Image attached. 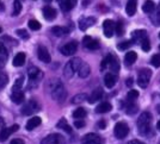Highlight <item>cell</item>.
<instances>
[{"mask_svg":"<svg viewBox=\"0 0 160 144\" xmlns=\"http://www.w3.org/2000/svg\"><path fill=\"white\" fill-rule=\"evenodd\" d=\"M29 28H30L32 31H37L41 29V24L38 23L37 20H29Z\"/></svg>","mask_w":160,"mask_h":144,"instance_id":"36","label":"cell"},{"mask_svg":"<svg viewBox=\"0 0 160 144\" xmlns=\"http://www.w3.org/2000/svg\"><path fill=\"white\" fill-rule=\"evenodd\" d=\"M105 121L104 120H100V121H98V124H97V126H98L99 129H105Z\"/></svg>","mask_w":160,"mask_h":144,"instance_id":"50","label":"cell"},{"mask_svg":"<svg viewBox=\"0 0 160 144\" xmlns=\"http://www.w3.org/2000/svg\"><path fill=\"white\" fill-rule=\"evenodd\" d=\"M111 108H112V106H111L110 103H102V104H99L98 106L96 107V112L97 113H107Z\"/></svg>","mask_w":160,"mask_h":144,"instance_id":"27","label":"cell"},{"mask_svg":"<svg viewBox=\"0 0 160 144\" xmlns=\"http://www.w3.org/2000/svg\"><path fill=\"white\" fill-rule=\"evenodd\" d=\"M57 1L63 11H71L76 4V0H57Z\"/></svg>","mask_w":160,"mask_h":144,"instance_id":"18","label":"cell"},{"mask_svg":"<svg viewBox=\"0 0 160 144\" xmlns=\"http://www.w3.org/2000/svg\"><path fill=\"white\" fill-rule=\"evenodd\" d=\"M116 81H117V77L112 73H109L104 77V84H105V86H107V88H112L115 85H116Z\"/></svg>","mask_w":160,"mask_h":144,"instance_id":"22","label":"cell"},{"mask_svg":"<svg viewBox=\"0 0 160 144\" xmlns=\"http://www.w3.org/2000/svg\"><path fill=\"white\" fill-rule=\"evenodd\" d=\"M85 116H86V110L83 108V107L76 108L75 111L73 112V117H74L75 119H83Z\"/></svg>","mask_w":160,"mask_h":144,"instance_id":"32","label":"cell"},{"mask_svg":"<svg viewBox=\"0 0 160 144\" xmlns=\"http://www.w3.org/2000/svg\"><path fill=\"white\" fill-rule=\"evenodd\" d=\"M87 99H89V97H87L86 93H79V94H76L72 98V104H80V103H83Z\"/></svg>","mask_w":160,"mask_h":144,"instance_id":"29","label":"cell"},{"mask_svg":"<svg viewBox=\"0 0 160 144\" xmlns=\"http://www.w3.org/2000/svg\"><path fill=\"white\" fill-rule=\"evenodd\" d=\"M16 33H17L19 37L25 38V39H26V38H29V35H28V32H26L25 30H23V29H19V30H17V32H16Z\"/></svg>","mask_w":160,"mask_h":144,"instance_id":"43","label":"cell"},{"mask_svg":"<svg viewBox=\"0 0 160 144\" xmlns=\"http://www.w3.org/2000/svg\"><path fill=\"white\" fill-rule=\"evenodd\" d=\"M22 11V4L19 0H15L13 1V15H18Z\"/></svg>","mask_w":160,"mask_h":144,"instance_id":"35","label":"cell"},{"mask_svg":"<svg viewBox=\"0 0 160 144\" xmlns=\"http://www.w3.org/2000/svg\"><path fill=\"white\" fill-rule=\"evenodd\" d=\"M159 49H160V46H159Z\"/></svg>","mask_w":160,"mask_h":144,"instance_id":"57","label":"cell"},{"mask_svg":"<svg viewBox=\"0 0 160 144\" xmlns=\"http://www.w3.org/2000/svg\"><path fill=\"white\" fill-rule=\"evenodd\" d=\"M41 144H66V139L60 133H52L43 138Z\"/></svg>","mask_w":160,"mask_h":144,"instance_id":"6","label":"cell"},{"mask_svg":"<svg viewBox=\"0 0 160 144\" xmlns=\"http://www.w3.org/2000/svg\"><path fill=\"white\" fill-rule=\"evenodd\" d=\"M81 63H83V61L80 60L79 57H74V59H72L71 61H68L66 63L65 68H63V75H65V77L66 79L73 77V75L75 74V72L79 70Z\"/></svg>","mask_w":160,"mask_h":144,"instance_id":"2","label":"cell"},{"mask_svg":"<svg viewBox=\"0 0 160 144\" xmlns=\"http://www.w3.org/2000/svg\"><path fill=\"white\" fill-rule=\"evenodd\" d=\"M44 1H46V2H50V1H52V0H44Z\"/></svg>","mask_w":160,"mask_h":144,"instance_id":"54","label":"cell"},{"mask_svg":"<svg viewBox=\"0 0 160 144\" xmlns=\"http://www.w3.org/2000/svg\"><path fill=\"white\" fill-rule=\"evenodd\" d=\"M151 62H152V64L155 67V68H159V67H160V55H159V54L153 55Z\"/></svg>","mask_w":160,"mask_h":144,"instance_id":"38","label":"cell"},{"mask_svg":"<svg viewBox=\"0 0 160 144\" xmlns=\"http://www.w3.org/2000/svg\"><path fill=\"white\" fill-rule=\"evenodd\" d=\"M102 139L97 133H87L83 137V144H100Z\"/></svg>","mask_w":160,"mask_h":144,"instance_id":"13","label":"cell"},{"mask_svg":"<svg viewBox=\"0 0 160 144\" xmlns=\"http://www.w3.org/2000/svg\"><path fill=\"white\" fill-rule=\"evenodd\" d=\"M11 144H25L24 143L23 139H19V138H16V139H13L12 142H11Z\"/></svg>","mask_w":160,"mask_h":144,"instance_id":"49","label":"cell"},{"mask_svg":"<svg viewBox=\"0 0 160 144\" xmlns=\"http://www.w3.org/2000/svg\"><path fill=\"white\" fill-rule=\"evenodd\" d=\"M107 66L110 67L111 72H114L115 74H117L118 70H120V63H118L117 59L115 56H112V55H107Z\"/></svg>","mask_w":160,"mask_h":144,"instance_id":"14","label":"cell"},{"mask_svg":"<svg viewBox=\"0 0 160 144\" xmlns=\"http://www.w3.org/2000/svg\"><path fill=\"white\" fill-rule=\"evenodd\" d=\"M137 112V106L136 105H130V106H128V108H127V113L128 114H134Z\"/></svg>","mask_w":160,"mask_h":144,"instance_id":"44","label":"cell"},{"mask_svg":"<svg viewBox=\"0 0 160 144\" xmlns=\"http://www.w3.org/2000/svg\"><path fill=\"white\" fill-rule=\"evenodd\" d=\"M107 57H105L104 60L102 61V64H100V69H102V70H104V69L107 68Z\"/></svg>","mask_w":160,"mask_h":144,"instance_id":"48","label":"cell"},{"mask_svg":"<svg viewBox=\"0 0 160 144\" xmlns=\"http://www.w3.org/2000/svg\"><path fill=\"white\" fill-rule=\"evenodd\" d=\"M43 15H44V18L47 20H53L56 17V11L52 6H46L43 8Z\"/></svg>","mask_w":160,"mask_h":144,"instance_id":"20","label":"cell"},{"mask_svg":"<svg viewBox=\"0 0 160 144\" xmlns=\"http://www.w3.org/2000/svg\"><path fill=\"white\" fill-rule=\"evenodd\" d=\"M7 85V76L2 73H0V89L4 88Z\"/></svg>","mask_w":160,"mask_h":144,"instance_id":"40","label":"cell"},{"mask_svg":"<svg viewBox=\"0 0 160 144\" xmlns=\"http://www.w3.org/2000/svg\"><path fill=\"white\" fill-rule=\"evenodd\" d=\"M57 128H61V129H63L66 132H68V133L72 132V129H71V126L67 124V120H66L65 118H62L61 120L57 123Z\"/></svg>","mask_w":160,"mask_h":144,"instance_id":"33","label":"cell"},{"mask_svg":"<svg viewBox=\"0 0 160 144\" xmlns=\"http://www.w3.org/2000/svg\"><path fill=\"white\" fill-rule=\"evenodd\" d=\"M6 59H7V55H0V68H2L5 66Z\"/></svg>","mask_w":160,"mask_h":144,"instance_id":"46","label":"cell"},{"mask_svg":"<svg viewBox=\"0 0 160 144\" xmlns=\"http://www.w3.org/2000/svg\"><path fill=\"white\" fill-rule=\"evenodd\" d=\"M137 97H139V92L135 91V89H131L127 94V98L129 99V100H135V99H137Z\"/></svg>","mask_w":160,"mask_h":144,"instance_id":"41","label":"cell"},{"mask_svg":"<svg viewBox=\"0 0 160 144\" xmlns=\"http://www.w3.org/2000/svg\"><path fill=\"white\" fill-rule=\"evenodd\" d=\"M151 76H152V72L151 69L144 68L139 72V76H137V85L141 87V88H146L148 84H149V80H151Z\"/></svg>","mask_w":160,"mask_h":144,"instance_id":"4","label":"cell"},{"mask_svg":"<svg viewBox=\"0 0 160 144\" xmlns=\"http://www.w3.org/2000/svg\"><path fill=\"white\" fill-rule=\"evenodd\" d=\"M23 82H24V76H19V77L16 80L12 89H13V91H19V89L23 87Z\"/></svg>","mask_w":160,"mask_h":144,"instance_id":"34","label":"cell"},{"mask_svg":"<svg viewBox=\"0 0 160 144\" xmlns=\"http://www.w3.org/2000/svg\"><path fill=\"white\" fill-rule=\"evenodd\" d=\"M159 38H160V32H159Z\"/></svg>","mask_w":160,"mask_h":144,"instance_id":"56","label":"cell"},{"mask_svg":"<svg viewBox=\"0 0 160 144\" xmlns=\"http://www.w3.org/2000/svg\"><path fill=\"white\" fill-rule=\"evenodd\" d=\"M76 49H78V43L76 42H69V43H66L61 48V53L65 56H71V55H73L75 53Z\"/></svg>","mask_w":160,"mask_h":144,"instance_id":"12","label":"cell"},{"mask_svg":"<svg viewBox=\"0 0 160 144\" xmlns=\"http://www.w3.org/2000/svg\"><path fill=\"white\" fill-rule=\"evenodd\" d=\"M131 44H133V41H126V42L120 43V44L117 46V49H120V50H126V49H128Z\"/></svg>","mask_w":160,"mask_h":144,"instance_id":"39","label":"cell"},{"mask_svg":"<svg viewBox=\"0 0 160 144\" xmlns=\"http://www.w3.org/2000/svg\"><path fill=\"white\" fill-rule=\"evenodd\" d=\"M47 87H48V91H49L50 97L55 101H57V103H62L66 99V97H67V92L65 89V86L57 79L50 80L48 82V85H47Z\"/></svg>","mask_w":160,"mask_h":144,"instance_id":"1","label":"cell"},{"mask_svg":"<svg viewBox=\"0 0 160 144\" xmlns=\"http://www.w3.org/2000/svg\"><path fill=\"white\" fill-rule=\"evenodd\" d=\"M127 144H145V143H142V142H140V141H137V139H133V141L128 142Z\"/></svg>","mask_w":160,"mask_h":144,"instance_id":"52","label":"cell"},{"mask_svg":"<svg viewBox=\"0 0 160 144\" xmlns=\"http://www.w3.org/2000/svg\"><path fill=\"white\" fill-rule=\"evenodd\" d=\"M94 23H96V18H93V17L83 18V19L79 20V28H80V30L85 31L86 29H89L90 26H92Z\"/></svg>","mask_w":160,"mask_h":144,"instance_id":"16","label":"cell"},{"mask_svg":"<svg viewBox=\"0 0 160 144\" xmlns=\"http://www.w3.org/2000/svg\"><path fill=\"white\" fill-rule=\"evenodd\" d=\"M137 59V55L135 51H129V53L126 54V56H124V62H126V64L127 66H131Z\"/></svg>","mask_w":160,"mask_h":144,"instance_id":"28","label":"cell"},{"mask_svg":"<svg viewBox=\"0 0 160 144\" xmlns=\"http://www.w3.org/2000/svg\"><path fill=\"white\" fill-rule=\"evenodd\" d=\"M28 75H29V81H30V85L32 82H35V84L37 85L39 82V80L43 77V73L37 68V67H30V68L28 69Z\"/></svg>","mask_w":160,"mask_h":144,"instance_id":"8","label":"cell"},{"mask_svg":"<svg viewBox=\"0 0 160 144\" xmlns=\"http://www.w3.org/2000/svg\"><path fill=\"white\" fill-rule=\"evenodd\" d=\"M136 5H137V1L136 0H128L127 2V6H126V12L128 15H134L135 12H136Z\"/></svg>","mask_w":160,"mask_h":144,"instance_id":"21","label":"cell"},{"mask_svg":"<svg viewBox=\"0 0 160 144\" xmlns=\"http://www.w3.org/2000/svg\"><path fill=\"white\" fill-rule=\"evenodd\" d=\"M37 56L38 59L42 61V62H44V63H49L50 61H52V57H50V54L49 51L47 50L46 46H39L37 49Z\"/></svg>","mask_w":160,"mask_h":144,"instance_id":"11","label":"cell"},{"mask_svg":"<svg viewBox=\"0 0 160 144\" xmlns=\"http://www.w3.org/2000/svg\"><path fill=\"white\" fill-rule=\"evenodd\" d=\"M74 126L78 128V129H80V128H84L85 126V121L83 119H80V120H75L74 121Z\"/></svg>","mask_w":160,"mask_h":144,"instance_id":"45","label":"cell"},{"mask_svg":"<svg viewBox=\"0 0 160 144\" xmlns=\"http://www.w3.org/2000/svg\"><path fill=\"white\" fill-rule=\"evenodd\" d=\"M18 129H19V125H17V124L12 125L11 128H4V129H1V131H0V142H5L8 138V136L11 133L16 132V131H18Z\"/></svg>","mask_w":160,"mask_h":144,"instance_id":"10","label":"cell"},{"mask_svg":"<svg viewBox=\"0 0 160 144\" xmlns=\"http://www.w3.org/2000/svg\"><path fill=\"white\" fill-rule=\"evenodd\" d=\"M90 73H91V68H90V66H89L87 63L83 62V63H81V66H80V68H79V70H78L79 76H80V77H83V79H85V77H87V76L90 75Z\"/></svg>","mask_w":160,"mask_h":144,"instance_id":"24","label":"cell"},{"mask_svg":"<svg viewBox=\"0 0 160 144\" xmlns=\"http://www.w3.org/2000/svg\"><path fill=\"white\" fill-rule=\"evenodd\" d=\"M0 55H7V50H6V48L2 46L1 43H0Z\"/></svg>","mask_w":160,"mask_h":144,"instance_id":"47","label":"cell"},{"mask_svg":"<svg viewBox=\"0 0 160 144\" xmlns=\"http://www.w3.org/2000/svg\"><path fill=\"white\" fill-rule=\"evenodd\" d=\"M114 133L118 139H122V138L128 136V133H129V128H128V125H127L126 123H117V124L115 125Z\"/></svg>","mask_w":160,"mask_h":144,"instance_id":"7","label":"cell"},{"mask_svg":"<svg viewBox=\"0 0 160 144\" xmlns=\"http://www.w3.org/2000/svg\"><path fill=\"white\" fill-rule=\"evenodd\" d=\"M157 129H158L160 131V120L158 121V124H157Z\"/></svg>","mask_w":160,"mask_h":144,"instance_id":"53","label":"cell"},{"mask_svg":"<svg viewBox=\"0 0 160 144\" xmlns=\"http://www.w3.org/2000/svg\"><path fill=\"white\" fill-rule=\"evenodd\" d=\"M41 123H42V119L39 118V117H32L31 119H29V121L26 123V130H34L35 128H37L41 125Z\"/></svg>","mask_w":160,"mask_h":144,"instance_id":"23","label":"cell"},{"mask_svg":"<svg viewBox=\"0 0 160 144\" xmlns=\"http://www.w3.org/2000/svg\"><path fill=\"white\" fill-rule=\"evenodd\" d=\"M115 31H116V33H117L118 36L123 35V24L121 23V22H118V23L116 24V29H115Z\"/></svg>","mask_w":160,"mask_h":144,"instance_id":"42","label":"cell"},{"mask_svg":"<svg viewBox=\"0 0 160 144\" xmlns=\"http://www.w3.org/2000/svg\"><path fill=\"white\" fill-rule=\"evenodd\" d=\"M1 31H2V29H1V28H0V33H1Z\"/></svg>","mask_w":160,"mask_h":144,"instance_id":"55","label":"cell"},{"mask_svg":"<svg viewBox=\"0 0 160 144\" xmlns=\"http://www.w3.org/2000/svg\"><path fill=\"white\" fill-rule=\"evenodd\" d=\"M146 38V31L145 30H136L134 31L133 35V41H139L140 43Z\"/></svg>","mask_w":160,"mask_h":144,"instance_id":"30","label":"cell"},{"mask_svg":"<svg viewBox=\"0 0 160 144\" xmlns=\"http://www.w3.org/2000/svg\"><path fill=\"white\" fill-rule=\"evenodd\" d=\"M11 100L15 103V104H23L24 103V93L19 91H15L11 94Z\"/></svg>","mask_w":160,"mask_h":144,"instance_id":"25","label":"cell"},{"mask_svg":"<svg viewBox=\"0 0 160 144\" xmlns=\"http://www.w3.org/2000/svg\"><path fill=\"white\" fill-rule=\"evenodd\" d=\"M141 48H142L144 51H149L151 50V43H149V39L147 37L141 42Z\"/></svg>","mask_w":160,"mask_h":144,"instance_id":"37","label":"cell"},{"mask_svg":"<svg viewBox=\"0 0 160 144\" xmlns=\"http://www.w3.org/2000/svg\"><path fill=\"white\" fill-rule=\"evenodd\" d=\"M83 43H84V46H86L87 49H90V50H96V49L99 48L98 41H97V39H93V38L90 37V36H85Z\"/></svg>","mask_w":160,"mask_h":144,"instance_id":"15","label":"cell"},{"mask_svg":"<svg viewBox=\"0 0 160 144\" xmlns=\"http://www.w3.org/2000/svg\"><path fill=\"white\" fill-rule=\"evenodd\" d=\"M154 7H155V4L153 2L152 0H147L145 4H144V6H142V10H144V12H146V13H151V12H153Z\"/></svg>","mask_w":160,"mask_h":144,"instance_id":"31","label":"cell"},{"mask_svg":"<svg viewBox=\"0 0 160 144\" xmlns=\"http://www.w3.org/2000/svg\"><path fill=\"white\" fill-rule=\"evenodd\" d=\"M13 66L15 67H22L25 63V54L24 53H18L13 59Z\"/></svg>","mask_w":160,"mask_h":144,"instance_id":"26","label":"cell"},{"mask_svg":"<svg viewBox=\"0 0 160 144\" xmlns=\"http://www.w3.org/2000/svg\"><path fill=\"white\" fill-rule=\"evenodd\" d=\"M50 31L56 37H61V36H66L68 33L69 29L68 28H63V26H54V28H52Z\"/></svg>","mask_w":160,"mask_h":144,"instance_id":"19","label":"cell"},{"mask_svg":"<svg viewBox=\"0 0 160 144\" xmlns=\"http://www.w3.org/2000/svg\"><path fill=\"white\" fill-rule=\"evenodd\" d=\"M151 121H152V114L149 112H144L141 113L139 120H137V129L141 135H147L148 131H149V125H151Z\"/></svg>","mask_w":160,"mask_h":144,"instance_id":"3","label":"cell"},{"mask_svg":"<svg viewBox=\"0 0 160 144\" xmlns=\"http://www.w3.org/2000/svg\"><path fill=\"white\" fill-rule=\"evenodd\" d=\"M39 110H41V106L38 105L37 101L34 100V99H31V100H29V101L23 106V108H22V113H23L24 116H31L32 113L38 112Z\"/></svg>","mask_w":160,"mask_h":144,"instance_id":"5","label":"cell"},{"mask_svg":"<svg viewBox=\"0 0 160 144\" xmlns=\"http://www.w3.org/2000/svg\"><path fill=\"white\" fill-rule=\"evenodd\" d=\"M133 81H134V80H133V77H129V79H127V82H126V84H127L128 87H130V86H133V84H134Z\"/></svg>","mask_w":160,"mask_h":144,"instance_id":"51","label":"cell"},{"mask_svg":"<svg viewBox=\"0 0 160 144\" xmlns=\"http://www.w3.org/2000/svg\"><path fill=\"white\" fill-rule=\"evenodd\" d=\"M102 97H103V89H102V88H96V89L91 93V95L89 97L87 100H89L90 104H94V103H97L98 100H100Z\"/></svg>","mask_w":160,"mask_h":144,"instance_id":"17","label":"cell"},{"mask_svg":"<svg viewBox=\"0 0 160 144\" xmlns=\"http://www.w3.org/2000/svg\"><path fill=\"white\" fill-rule=\"evenodd\" d=\"M115 29H116V24H115L111 19L104 20V23H103V30H104L105 37H107V38L112 37L115 33Z\"/></svg>","mask_w":160,"mask_h":144,"instance_id":"9","label":"cell"}]
</instances>
